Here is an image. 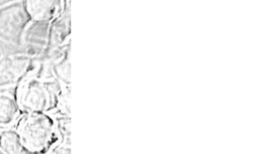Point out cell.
Wrapping results in <instances>:
<instances>
[{"label": "cell", "instance_id": "obj_4", "mask_svg": "<svg viewBox=\"0 0 259 154\" xmlns=\"http://www.w3.org/2000/svg\"><path fill=\"white\" fill-rule=\"evenodd\" d=\"M23 5L31 20L48 22L59 14L62 0H24Z\"/></svg>", "mask_w": 259, "mask_h": 154}, {"label": "cell", "instance_id": "obj_1", "mask_svg": "<svg viewBox=\"0 0 259 154\" xmlns=\"http://www.w3.org/2000/svg\"><path fill=\"white\" fill-rule=\"evenodd\" d=\"M16 132L25 152L40 153L48 150L54 138V122L44 112H28L17 125Z\"/></svg>", "mask_w": 259, "mask_h": 154}, {"label": "cell", "instance_id": "obj_2", "mask_svg": "<svg viewBox=\"0 0 259 154\" xmlns=\"http://www.w3.org/2000/svg\"><path fill=\"white\" fill-rule=\"evenodd\" d=\"M16 101L26 113L44 112L50 104V94L42 82L27 80L20 86Z\"/></svg>", "mask_w": 259, "mask_h": 154}, {"label": "cell", "instance_id": "obj_5", "mask_svg": "<svg viewBox=\"0 0 259 154\" xmlns=\"http://www.w3.org/2000/svg\"><path fill=\"white\" fill-rule=\"evenodd\" d=\"M20 112L17 101L7 94H0V126L12 124Z\"/></svg>", "mask_w": 259, "mask_h": 154}, {"label": "cell", "instance_id": "obj_3", "mask_svg": "<svg viewBox=\"0 0 259 154\" xmlns=\"http://www.w3.org/2000/svg\"><path fill=\"white\" fill-rule=\"evenodd\" d=\"M30 66V59L26 56L13 55L0 59V87L13 85L25 74Z\"/></svg>", "mask_w": 259, "mask_h": 154}, {"label": "cell", "instance_id": "obj_6", "mask_svg": "<svg viewBox=\"0 0 259 154\" xmlns=\"http://www.w3.org/2000/svg\"><path fill=\"white\" fill-rule=\"evenodd\" d=\"M0 151L9 154L25 152L16 130L6 129L0 133Z\"/></svg>", "mask_w": 259, "mask_h": 154}]
</instances>
